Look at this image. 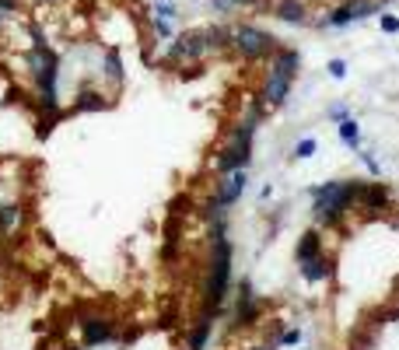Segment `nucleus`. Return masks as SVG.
Segmentation results:
<instances>
[{
  "instance_id": "f257e3e1",
  "label": "nucleus",
  "mask_w": 399,
  "mask_h": 350,
  "mask_svg": "<svg viewBox=\"0 0 399 350\" xmlns=\"http://www.w3.org/2000/svg\"><path fill=\"white\" fill-rule=\"evenodd\" d=\"M228 277H232V245L225 238V224H214V259H211V277H207V315H214V308L225 301L228 291Z\"/></svg>"
},
{
  "instance_id": "f03ea898",
  "label": "nucleus",
  "mask_w": 399,
  "mask_h": 350,
  "mask_svg": "<svg viewBox=\"0 0 399 350\" xmlns=\"http://www.w3.org/2000/svg\"><path fill=\"white\" fill-rule=\"evenodd\" d=\"M232 46H235L246 60H259V57L277 53V39L266 36V32H259V29H253V25L235 29V32H232Z\"/></svg>"
},
{
  "instance_id": "7ed1b4c3",
  "label": "nucleus",
  "mask_w": 399,
  "mask_h": 350,
  "mask_svg": "<svg viewBox=\"0 0 399 350\" xmlns=\"http://www.w3.org/2000/svg\"><path fill=\"white\" fill-rule=\"evenodd\" d=\"M211 46H207V36L204 32H182L175 43H172V50H168V60H200Z\"/></svg>"
},
{
  "instance_id": "20e7f679",
  "label": "nucleus",
  "mask_w": 399,
  "mask_h": 350,
  "mask_svg": "<svg viewBox=\"0 0 399 350\" xmlns=\"http://www.w3.org/2000/svg\"><path fill=\"white\" fill-rule=\"evenodd\" d=\"M291 81H294V78H287V74H280V71H270L266 88H263V99H266L270 105H280V102L287 99V92H291Z\"/></svg>"
},
{
  "instance_id": "39448f33",
  "label": "nucleus",
  "mask_w": 399,
  "mask_h": 350,
  "mask_svg": "<svg viewBox=\"0 0 399 350\" xmlns=\"http://www.w3.org/2000/svg\"><path fill=\"white\" fill-rule=\"evenodd\" d=\"M242 189H246V172L239 168V172H228V179L221 182V189H218V203L221 207H232L239 196H242Z\"/></svg>"
},
{
  "instance_id": "423d86ee",
  "label": "nucleus",
  "mask_w": 399,
  "mask_h": 350,
  "mask_svg": "<svg viewBox=\"0 0 399 350\" xmlns=\"http://www.w3.org/2000/svg\"><path fill=\"white\" fill-rule=\"evenodd\" d=\"M249 165V144H232L221 158H218V168L228 175V172H239V168H246Z\"/></svg>"
},
{
  "instance_id": "0eeeda50",
  "label": "nucleus",
  "mask_w": 399,
  "mask_h": 350,
  "mask_svg": "<svg viewBox=\"0 0 399 350\" xmlns=\"http://www.w3.org/2000/svg\"><path fill=\"white\" fill-rule=\"evenodd\" d=\"M112 336V322L109 319H84V343L95 347V343H105Z\"/></svg>"
},
{
  "instance_id": "6e6552de",
  "label": "nucleus",
  "mask_w": 399,
  "mask_h": 350,
  "mask_svg": "<svg viewBox=\"0 0 399 350\" xmlns=\"http://www.w3.org/2000/svg\"><path fill=\"white\" fill-rule=\"evenodd\" d=\"M273 15L280 22H287V25H301L305 22V4H301V0H277Z\"/></svg>"
},
{
  "instance_id": "1a4fd4ad",
  "label": "nucleus",
  "mask_w": 399,
  "mask_h": 350,
  "mask_svg": "<svg viewBox=\"0 0 399 350\" xmlns=\"http://www.w3.org/2000/svg\"><path fill=\"white\" fill-rule=\"evenodd\" d=\"M204 36H207V46L211 50H228L232 46V32L225 25H211V29H204Z\"/></svg>"
},
{
  "instance_id": "9d476101",
  "label": "nucleus",
  "mask_w": 399,
  "mask_h": 350,
  "mask_svg": "<svg viewBox=\"0 0 399 350\" xmlns=\"http://www.w3.org/2000/svg\"><path fill=\"white\" fill-rule=\"evenodd\" d=\"M315 256H319V235L315 231H305L301 242H298V263H308Z\"/></svg>"
},
{
  "instance_id": "9b49d317",
  "label": "nucleus",
  "mask_w": 399,
  "mask_h": 350,
  "mask_svg": "<svg viewBox=\"0 0 399 350\" xmlns=\"http://www.w3.org/2000/svg\"><path fill=\"white\" fill-rule=\"evenodd\" d=\"M74 105H77L81 112H91V109H109V99H105V95H98V92H81Z\"/></svg>"
},
{
  "instance_id": "f8f14e48",
  "label": "nucleus",
  "mask_w": 399,
  "mask_h": 350,
  "mask_svg": "<svg viewBox=\"0 0 399 350\" xmlns=\"http://www.w3.org/2000/svg\"><path fill=\"white\" fill-rule=\"evenodd\" d=\"M361 200H364L368 207H385V203H389V189H385V186H364V189H361Z\"/></svg>"
},
{
  "instance_id": "ddd939ff",
  "label": "nucleus",
  "mask_w": 399,
  "mask_h": 350,
  "mask_svg": "<svg viewBox=\"0 0 399 350\" xmlns=\"http://www.w3.org/2000/svg\"><path fill=\"white\" fill-rule=\"evenodd\" d=\"M301 273H305V280H322V277H329V263L315 256V259L301 263Z\"/></svg>"
},
{
  "instance_id": "4468645a",
  "label": "nucleus",
  "mask_w": 399,
  "mask_h": 350,
  "mask_svg": "<svg viewBox=\"0 0 399 350\" xmlns=\"http://www.w3.org/2000/svg\"><path fill=\"white\" fill-rule=\"evenodd\" d=\"M22 221V207L18 203H8L4 210H0V231H15Z\"/></svg>"
},
{
  "instance_id": "2eb2a0df",
  "label": "nucleus",
  "mask_w": 399,
  "mask_h": 350,
  "mask_svg": "<svg viewBox=\"0 0 399 350\" xmlns=\"http://www.w3.org/2000/svg\"><path fill=\"white\" fill-rule=\"evenodd\" d=\"M105 74H109V81L123 85V60H119V50H109V53H105Z\"/></svg>"
},
{
  "instance_id": "dca6fc26",
  "label": "nucleus",
  "mask_w": 399,
  "mask_h": 350,
  "mask_svg": "<svg viewBox=\"0 0 399 350\" xmlns=\"http://www.w3.org/2000/svg\"><path fill=\"white\" fill-rule=\"evenodd\" d=\"M207 336H211V315H204V322L193 329V336H189V350H204Z\"/></svg>"
},
{
  "instance_id": "f3484780",
  "label": "nucleus",
  "mask_w": 399,
  "mask_h": 350,
  "mask_svg": "<svg viewBox=\"0 0 399 350\" xmlns=\"http://www.w3.org/2000/svg\"><path fill=\"white\" fill-rule=\"evenodd\" d=\"M347 8H350V18H354V22H361V18H368V15L378 11L375 0H354V4H347Z\"/></svg>"
},
{
  "instance_id": "a211bd4d",
  "label": "nucleus",
  "mask_w": 399,
  "mask_h": 350,
  "mask_svg": "<svg viewBox=\"0 0 399 350\" xmlns=\"http://www.w3.org/2000/svg\"><path fill=\"white\" fill-rule=\"evenodd\" d=\"M340 137H343V144L357 147V123H354V119H343V123H340Z\"/></svg>"
},
{
  "instance_id": "6ab92c4d",
  "label": "nucleus",
  "mask_w": 399,
  "mask_h": 350,
  "mask_svg": "<svg viewBox=\"0 0 399 350\" xmlns=\"http://www.w3.org/2000/svg\"><path fill=\"white\" fill-rule=\"evenodd\" d=\"M350 22H354V18H350V8H340V11L329 15V25H333V29H343V25H350Z\"/></svg>"
},
{
  "instance_id": "aec40b11",
  "label": "nucleus",
  "mask_w": 399,
  "mask_h": 350,
  "mask_svg": "<svg viewBox=\"0 0 399 350\" xmlns=\"http://www.w3.org/2000/svg\"><path fill=\"white\" fill-rule=\"evenodd\" d=\"M312 154H315V140H301L294 147V158H312Z\"/></svg>"
},
{
  "instance_id": "412c9836",
  "label": "nucleus",
  "mask_w": 399,
  "mask_h": 350,
  "mask_svg": "<svg viewBox=\"0 0 399 350\" xmlns=\"http://www.w3.org/2000/svg\"><path fill=\"white\" fill-rule=\"evenodd\" d=\"M211 4L218 8V15H232L239 8V0H211Z\"/></svg>"
},
{
  "instance_id": "4be33fe9",
  "label": "nucleus",
  "mask_w": 399,
  "mask_h": 350,
  "mask_svg": "<svg viewBox=\"0 0 399 350\" xmlns=\"http://www.w3.org/2000/svg\"><path fill=\"white\" fill-rule=\"evenodd\" d=\"M382 29H385V32H399V18H392V15H382Z\"/></svg>"
},
{
  "instance_id": "5701e85b",
  "label": "nucleus",
  "mask_w": 399,
  "mask_h": 350,
  "mask_svg": "<svg viewBox=\"0 0 399 350\" xmlns=\"http://www.w3.org/2000/svg\"><path fill=\"white\" fill-rule=\"evenodd\" d=\"M154 11H158V18H165V22H168V18H175V8H172V4H158Z\"/></svg>"
},
{
  "instance_id": "b1692460",
  "label": "nucleus",
  "mask_w": 399,
  "mask_h": 350,
  "mask_svg": "<svg viewBox=\"0 0 399 350\" xmlns=\"http://www.w3.org/2000/svg\"><path fill=\"white\" fill-rule=\"evenodd\" d=\"M329 74H333V78H343V74H347V64H343V60H333V64H329Z\"/></svg>"
},
{
  "instance_id": "393cba45",
  "label": "nucleus",
  "mask_w": 399,
  "mask_h": 350,
  "mask_svg": "<svg viewBox=\"0 0 399 350\" xmlns=\"http://www.w3.org/2000/svg\"><path fill=\"white\" fill-rule=\"evenodd\" d=\"M18 8H22V4H18V0H0V11H11V15H15Z\"/></svg>"
},
{
  "instance_id": "a878e982",
  "label": "nucleus",
  "mask_w": 399,
  "mask_h": 350,
  "mask_svg": "<svg viewBox=\"0 0 399 350\" xmlns=\"http://www.w3.org/2000/svg\"><path fill=\"white\" fill-rule=\"evenodd\" d=\"M298 340H301V333H294V329H291V333H284V343H298Z\"/></svg>"
},
{
  "instance_id": "bb28decb",
  "label": "nucleus",
  "mask_w": 399,
  "mask_h": 350,
  "mask_svg": "<svg viewBox=\"0 0 399 350\" xmlns=\"http://www.w3.org/2000/svg\"><path fill=\"white\" fill-rule=\"evenodd\" d=\"M242 4H246V8H253V4H259V0H239V8H242Z\"/></svg>"
},
{
  "instance_id": "cd10ccee",
  "label": "nucleus",
  "mask_w": 399,
  "mask_h": 350,
  "mask_svg": "<svg viewBox=\"0 0 399 350\" xmlns=\"http://www.w3.org/2000/svg\"><path fill=\"white\" fill-rule=\"evenodd\" d=\"M0 29H4V11H0Z\"/></svg>"
},
{
  "instance_id": "c85d7f7f",
  "label": "nucleus",
  "mask_w": 399,
  "mask_h": 350,
  "mask_svg": "<svg viewBox=\"0 0 399 350\" xmlns=\"http://www.w3.org/2000/svg\"><path fill=\"white\" fill-rule=\"evenodd\" d=\"M43 4H57V0H43Z\"/></svg>"
},
{
  "instance_id": "c756f323",
  "label": "nucleus",
  "mask_w": 399,
  "mask_h": 350,
  "mask_svg": "<svg viewBox=\"0 0 399 350\" xmlns=\"http://www.w3.org/2000/svg\"><path fill=\"white\" fill-rule=\"evenodd\" d=\"M256 350H263V347H256Z\"/></svg>"
}]
</instances>
